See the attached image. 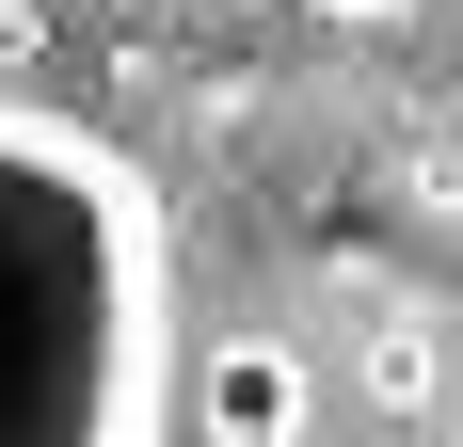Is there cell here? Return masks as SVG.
<instances>
[{
  "instance_id": "6da1fadb",
  "label": "cell",
  "mask_w": 463,
  "mask_h": 447,
  "mask_svg": "<svg viewBox=\"0 0 463 447\" xmlns=\"http://www.w3.org/2000/svg\"><path fill=\"white\" fill-rule=\"evenodd\" d=\"M176 432L208 447H304L320 432V384L288 336H208V367H176Z\"/></svg>"
},
{
  "instance_id": "7a4b0ae2",
  "label": "cell",
  "mask_w": 463,
  "mask_h": 447,
  "mask_svg": "<svg viewBox=\"0 0 463 447\" xmlns=\"http://www.w3.org/2000/svg\"><path fill=\"white\" fill-rule=\"evenodd\" d=\"M320 16H416V0H320Z\"/></svg>"
}]
</instances>
